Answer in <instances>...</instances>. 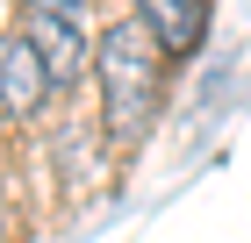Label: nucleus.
Instances as JSON below:
<instances>
[{
    "mask_svg": "<svg viewBox=\"0 0 251 243\" xmlns=\"http://www.w3.org/2000/svg\"><path fill=\"white\" fill-rule=\"evenodd\" d=\"M0 136H7V108H0Z\"/></svg>",
    "mask_w": 251,
    "mask_h": 243,
    "instance_id": "obj_7",
    "label": "nucleus"
},
{
    "mask_svg": "<svg viewBox=\"0 0 251 243\" xmlns=\"http://www.w3.org/2000/svg\"><path fill=\"white\" fill-rule=\"evenodd\" d=\"M94 79H100V122L115 143H136V136L158 122V100H165V50L151 43L144 22H115L108 36H94Z\"/></svg>",
    "mask_w": 251,
    "mask_h": 243,
    "instance_id": "obj_1",
    "label": "nucleus"
},
{
    "mask_svg": "<svg viewBox=\"0 0 251 243\" xmlns=\"http://www.w3.org/2000/svg\"><path fill=\"white\" fill-rule=\"evenodd\" d=\"M58 93V86H50V72H43V57L29 50V36H0V108L7 114H36L43 100Z\"/></svg>",
    "mask_w": 251,
    "mask_h": 243,
    "instance_id": "obj_3",
    "label": "nucleus"
},
{
    "mask_svg": "<svg viewBox=\"0 0 251 243\" xmlns=\"http://www.w3.org/2000/svg\"><path fill=\"white\" fill-rule=\"evenodd\" d=\"M129 7H136V22L151 29V43L165 57H187L208 36V0H129Z\"/></svg>",
    "mask_w": 251,
    "mask_h": 243,
    "instance_id": "obj_4",
    "label": "nucleus"
},
{
    "mask_svg": "<svg viewBox=\"0 0 251 243\" xmlns=\"http://www.w3.org/2000/svg\"><path fill=\"white\" fill-rule=\"evenodd\" d=\"M79 7L86 0H22V15H65V22H79Z\"/></svg>",
    "mask_w": 251,
    "mask_h": 243,
    "instance_id": "obj_5",
    "label": "nucleus"
},
{
    "mask_svg": "<svg viewBox=\"0 0 251 243\" xmlns=\"http://www.w3.org/2000/svg\"><path fill=\"white\" fill-rule=\"evenodd\" d=\"M22 36H29V50L43 57V72H50L58 93L94 72V43H86L79 22H65V15H22Z\"/></svg>",
    "mask_w": 251,
    "mask_h": 243,
    "instance_id": "obj_2",
    "label": "nucleus"
},
{
    "mask_svg": "<svg viewBox=\"0 0 251 243\" xmlns=\"http://www.w3.org/2000/svg\"><path fill=\"white\" fill-rule=\"evenodd\" d=\"M0 243H7V207H0Z\"/></svg>",
    "mask_w": 251,
    "mask_h": 243,
    "instance_id": "obj_6",
    "label": "nucleus"
}]
</instances>
